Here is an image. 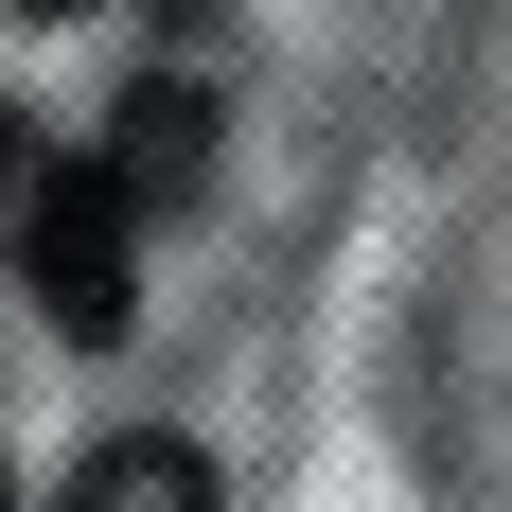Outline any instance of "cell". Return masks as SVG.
<instances>
[{"mask_svg": "<svg viewBox=\"0 0 512 512\" xmlns=\"http://www.w3.org/2000/svg\"><path fill=\"white\" fill-rule=\"evenodd\" d=\"M195 142H212L195 89H142V106H124V177H142V195H195Z\"/></svg>", "mask_w": 512, "mask_h": 512, "instance_id": "3", "label": "cell"}, {"mask_svg": "<svg viewBox=\"0 0 512 512\" xmlns=\"http://www.w3.org/2000/svg\"><path fill=\"white\" fill-rule=\"evenodd\" d=\"M36 177H53V159L18 142V106H0V230H18V212H36Z\"/></svg>", "mask_w": 512, "mask_h": 512, "instance_id": "4", "label": "cell"}, {"mask_svg": "<svg viewBox=\"0 0 512 512\" xmlns=\"http://www.w3.org/2000/svg\"><path fill=\"white\" fill-rule=\"evenodd\" d=\"M53 512H212V460L177 442V424H124V442L71 460V495H53Z\"/></svg>", "mask_w": 512, "mask_h": 512, "instance_id": "2", "label": "cell"}, {"mask_svg": "<svg viewBox=\"0 0 512 512\" xmlns=\"http://www.w3.org/2000/svg\"><path fill=\"white\" fill-rule=\"evenodd\" d=\"M36 18H71V0H36Z\"/></svg>", "mask_w": 512, "mask_h": 512, "instance_id": "5", "label": "cell"}, {"mask_svg": "<svg viewBox=\"0 0 512 512\" xmlns=\"http://www.w3.org/2000/svg\"><path fill=\"white\" fill-rule=\"evenodd\" d=\"M142 177H124V142L106 159H53L36 177V212H18V265H36V318L71 336V354H106L124 318H142Z\"/></svg>", "mask_w": 512, "mask_h": 512, "instance_id": "1", "label": "cell"}]
</instances>
